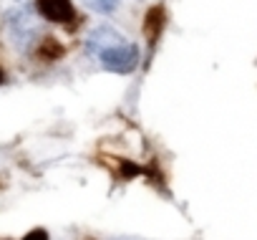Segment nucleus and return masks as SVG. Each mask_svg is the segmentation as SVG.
<instances>
[{
	"mask_svg": "<svg viewBox=\"0 0 257 240\" xmlns=\"http://www.w3.org/2000/svg\"><path fill=\"white\" fill-rule=\"evenodd\" d=\"M6 81V73H3V68H0V84H3Z\"/></svg>",
	"mask_w": 257,
	"mask_h": 240,
	"instance_id": "obj_7",
	"label": "nucleus"
},
{
	"mask_svg": "<svg viewBox=\"0 0 257 240\" xmlns=\"http://www.w3.org/2000/svg\"><path fill=\"white\" fill-rule=\"evenodd\" d=\"M162 23H164V11L162 8H152L149 11V18H147V36H149L152 43L157 41V36L162 31Z\"/></svg>",
	"mask_w": 257,
	"mask_h": 240,
	"instance_id": "obj_3",
	"label": "nucleus"
},
{
	"mask_svg": "<svg viewBox=\"0 0 257 240\" xmlns=\"http://www.w3.org/2000/svg\"><path fill=\"white\" fill-rule=\"evenodd\" d=\"M23 240H48V232L38 227V230H31V232H28V235H26Z\"/></svg>",
	"mask_w": 257,
	"mask_h": 240,
	"instance_id": "obj_6",
	"label": "nucleus"
},
{
	"mask_svg": "<svg viewBox=\"0 0 257 240\" xmlns=\"http://www.w3.org/2000/svg\"><path fill=\"white\" fill-rule=\"evenodd\" d=\"M88 51L108 68L116 73H128L139 63V48L134 43L123 41L116 31L111 28H98L88 38Z\"/></svg>",
	"mask_w": 257,
	"mask_h": 240,
	"instance_id": "obj_1",
	"label": "nucleus"
},
{
	"mask_svg": "<svg viewBox=\"0 0 257 240\" xmlns=\"http://www.w3.org/2000/svg\"><path fill=\"white\" fill-rule=\"evenodd\" d=\"M38 11L53 23H73L76 8L71 0H38Z\"/></svg>",
	"mask_w": 257,
	"mask_h": 240,
	"instance_id": "obj_2",
	"label": "nucleus"
},
{
	"mask_svg": "<svg viewBox=\"0 0 257 240\" xmlns=\"http://www.w3.org/2000/svg\"><path fill=\"white\" fill-rule=\"evenodd\" d=\"M86 6H91L93 11H103V13H108V11L116 8V0H86Z\"/></svg>",
	"mask_w": 257,
	"mask_h": 240,
	"instance_id": "obj_4",
	"label": "nucleus"
},
{
	"mask_svg": "<svg viewBox=\"0 0 257 240\" xmlns=\"http://www.w3.org/2000/svg\"><path fill=\"white\" fill-rule=\"evenodd\" d=\"M41 53H43V56H48V53H51V58H56V56H61V46H56V43H53V41L48 38V41L43 43Z\"/></svg>",
	"mask_w": 257,
	"mask_h": 240,
	"instance_id": "obj_5",
	"label": "nucleus"
}]
</instances>
